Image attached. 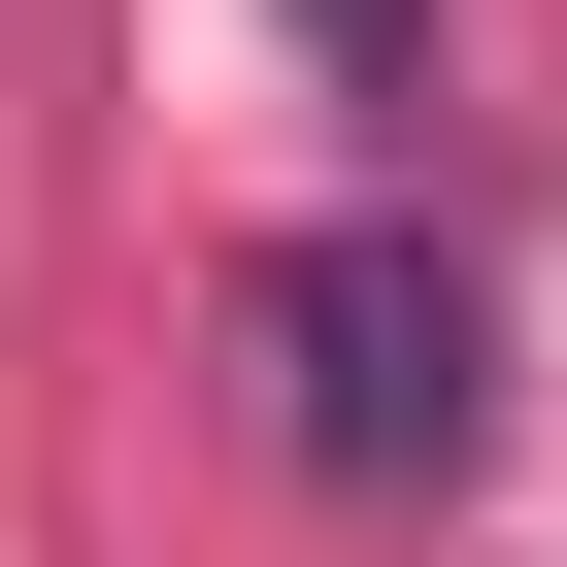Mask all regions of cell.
Instances as JSON below:
<instances>
[{"instance_id": "1", "label": "cell", "mask_w": 567, "mask_h": 567, "mask_svg": "<svg viewBox=\"0 0 567 567\" xmlns=\"http://www.w3.org/2000/svg\"><path fill=\"white\" fill-rule=\"evenodd\" d=\"M234 334H267V434H301L334 501H434V467L501 434V334H467V267H434V234H301Z\"/></svg>"}]
</instances>
